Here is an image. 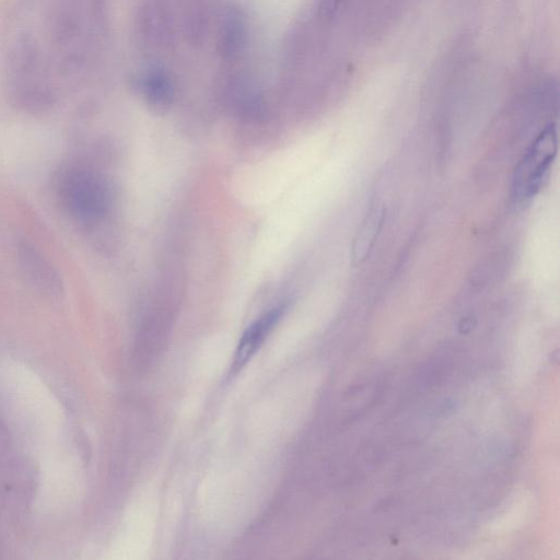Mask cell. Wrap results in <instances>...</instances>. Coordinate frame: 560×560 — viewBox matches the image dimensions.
Listing matches in <instances>:
<instances>
[{
  "instance_id": "obj_1",
  "label": "cell",
  "mask_w": 560,
  "mask_h": 560,
  "mask_svg": "<svg viewBox=\"0 0 560 560\" xmlns=\"http://www.w3.org/2000/svg\"><path fill=\"white\" fill-rule=\"evenodd\" d=\"M54 191L65 214L84 228L103 221L114 202L108 179L92 167L74 161L65 163L57 171Z\"/></svg>"
},
{
  "instance_id": "obj_2",
  "label": "cell",
  "mask_w": 560,
  "mask_h": 560,
  "mask_svg": "<svg viewBox=\"0 0 560 560\" xmlns=\"http://www.w3.org/2000/svg\"><path fill=\"white\" fill-rule=\"evenodd\" d=\"M8 85L12 97L31 110H44L54 102L40 54L27 36L16 40L8 59Z\"/></svg>"
},
{
  "instance_id": "obj_3",
  "label": "cell",
  "mask_w": 560,
  "mask_h": 560,
  "mask_svg": "<svg viewBox=\"0 0 560 560\" xmlns=\"http://www.w3.org/2000/svg\"><path fill=\"white\" fill-rule=\"evenodd\" d=\"M556 153V128L548 125L532 142L516 166L512 184V199L515 205L527 203L539 191Z\"/></svg>"
},
{
  "instance_id": "obj_4",
  "label": "cell",
  "mask_w": 560,
  "mask_h": 560,
  "mask_svg": "<svg viewBox=\"0 0 560 560\" xmlns=\"http://www.w3.org/2000/svg\"><path fill=\"white\" fill-rule=\"evenodd\" d=\"M16 253L20 268L30 285L48 298L59 299L63 293V283L50 260L26 241L19 243Z\"/></svg>"
},
{
  "instance_id": "obj_5",
  "label": "cell",
  "mask_w": 560,
  "mask_h": 560,
  "mask_svg": "<svg viewBox=\"0 0 560 560\" xmlns=\"http://www.w3.org/2000/svg\"><path fill=\"white\" fill-rule=\"evenodd\" d=\"M285 307L275 306L253 322L243 332L236 347L229 376L236 375L255 355L273 327L281 319Z\"/></svg>"
},
{
  "instance_id": "obj_6",
  "label": "cell",
  "mask_w": 560,
  "mask_h": 560,
  "mask_svg": "<svg viewBox=\"0 0 560 560\" xmlns=\"http://www.w3.org/2000/svg\"><path fill=\"white\" fill-rule=\"evenodd\" d=\"M385 219V208L374 202L361 222L352 243V262L364 261L372 250Z\"/></svg>"
}]
</instances>
